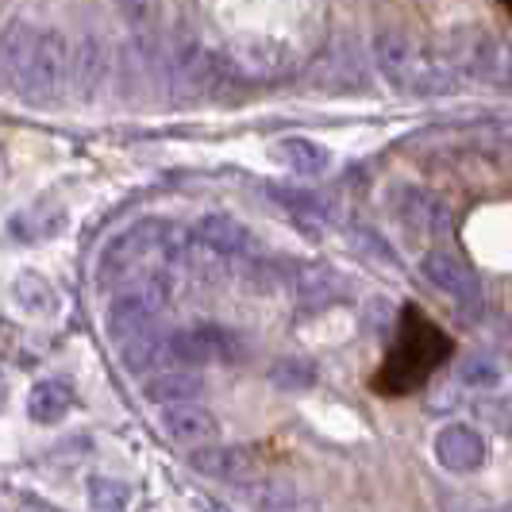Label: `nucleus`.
Instances as JSON below:
<instances>
[{
  "label": "nucleus",
  "mask_w": 512,
  "mask_h": 512,
  "mask_svg": "<svg viewBox=\"0 0 512 512\" xmlns=\"http://www.w3.org/2000/svg\"><path fill=\"white\" fill-rule=\"evenodd\" d=\"M278 158H282L293 174H301V178H320L332 166V154L324 151L316 139H308V135H289V139H282L278 143Z\"/></svg>",
  "instance_id": "aec40b11"
},
{
  "label": "nucleus",
  "mask_w": 512,
  "mask_h": 512,
  "mask_svg": "<svg viewBox=\"0 0 512 512\" xmlns=\"http://www.w3.org/2000/svg\"><path fill=\"white\" fill-rule=\"evenodd\" d=\"M486 436L470 424H447L436 436V459L451 474H470L486 462Z\"/></svg>",
  "instance_id": "ddd939ff"
},
{
  "label": "nucleus",
  "mask_w": 512,
  "mask_h": 512,
  "mask_svg": "<svg viewBox=\"0 0 512 512\" xmlns=\"http://www.w3.org/2000/svg\"><path fill=\"white\" fill-rule=\"evenodd\" d=\"M201 512H228V509H224V505H216V501H208V505Z\"/></svg>",
  "instance_id": "c756f323"
},
{
  "label": "nucleus",
  "mask_w": 512,
  "mask_h": 512,
  "mask_svg": "<svg viewBox=\"0 0 512 512\" xmlns=\"http://www.w3.org/2000/svg\"><path fill=\"white\" fill-rule=\"evenodd\" d=\"M162 432L181 447H208L220 439V424L208 409H197L193 401H185V405L162 409Z\"/></svg>",
  "instance_id": "4468645a"
},
{
  "label": "nucleus",
  "mask_w": 512,
  "mask_h": 512,
  "mask_svg": "<svg viewBox=\"0 0 512 512\" xmlns=\"http://www.w3.org/2000/svg\"><path fill=\"white\" fill-rule=\"evenodd\" d=\"M12 293H16V305L24 308V312H35V316H47L58 308V293H54L51 282H43L39 274H20L16 285H12Z\"/></svg>",
  "instance_id": "5701e85b"
},
{
  "label": "nucleus",
  "mask_w": 512,
  "mask_h": 512,
  "mask_svg": "<svg viewBox=\"0 0 512 512\" xmlns=\"http://www.w3.org/2000/svg\"><path fill=\"white\" fill-rule=\"evenodd\" d=\"M224 58L243 81H278L293 70V54L274 39H239L224 51Z\"/></svg>",
  "instance_id": "0eeeda50"
},
{
  "label": "nucleus",
  "mask_w": 512,
  "mask_h": 512,
  "mask_svg": "<svg viewBox=\"0 0 512 512\" xmlns=\"http://www.w3.org/2000/svg\"><path fill=\"white\" fill-rule=\"evenodd\" d=\"M66 89H70V43L62 31L39 27L16 97H24L27 104H54L66 97Z\"/></svg>",
  "instance_id": "f03ea898"
},
{
  "label": "nucleus",
  "mask_w": 512,
  "mask_h": 512,
  "mask_svg": "<svg viewBox=\"0 0 512 512\" xmlns=\"http://www.w3.org/2000/svg\"><path fill=\"white\" fill-rule=\"evenodd\" d=\"M243 351L239 335L224 324H193L170 332V359L174 366H201V362H235Z\"/></svg>",
  "instance_id": "39448f33"
},
{
  "label": "nucleus",
  "mask_w": 512,
  "mask_h": 512,
  "mask_svg": "<svg viewBox=\"0 0 512 512\" xmlns=\"http://www.w3.org/2000/svg\"><path fill=\"white\" fill-rule=\"evenodd\" d=\"M166 228H170V224H162V220H135L131 228L116 231V235L104 243L101 258H97V282H101L104 289H112V285L135 278V274L147 266V258L162 251Z\"/></svg>",
  "instance_id": "7ed1b4c3"
},
{
  "label": "nucleus",
  "mask_w": 512,
  "mask_h": 512,
  "mask_svg": "<svg viewBox=\"0 0 512 512\" xmlns=\"http://www.w3.org/2000/svg\"><path fill=\"white\" fill-rule=\"evenodd\" d=\"M116 8L131 27L139 58L147 66H162V0H116Z\"/></svg>",
  "instance_id": "9b49d317"
},
{
  "label": "nucleus",
  "mask_w": 512,
  "mask_h": 512,
  "mask_svg": "<svg viewBox=\"0 0 512 512\" xmlns=\"http://www.w3.org/2000/svg\"><path fill=\"white\" fill-rule=\"evenodd\" d=\"M420 270H424V278L443 289L451 301H459V305H474L478 297H482V285H478V274L462 262L459 255H451V251H428L424 262H420Z\"/></svg>",
  "instance_id": "9d476101"
},
{
  "label": "nucleus",
  "mask_w": 512,
  "mask_h": 512,
  "mask_svg": "<svg viewBox=\"0 0 512 512\" xmlns=\"http://www.w3.org/2000/svg\"><path fill=\"white\" fill-rule=\"evenodd\" d=\"M193 239L220 258L247 255V247H251V231L243 228L235 216H228V212H208V216H201L197 228H193Z\"/></svg>",
  "instance_id": "dca6fc26"
},
{
  "label": "nucleus",
  "mask_w": 512,
  "mask_h": 512,
  "mask_svg": "<svg viewBox=\"0 0 512 512\" xmlns=\"http://www.w3.org/2000/svg\"><path fill=\"white\" fill-rule=\"evenodd\" d=\"M397 220L405 224V231H412L416 239H443L451 231V212L439 201L436 193L424 189H401L397 193Z\"/></svg>",
  "instance_id": "1a4fd4ad"
},
{
  "label": "nucleus",
  "mask_w": 512,
  "mask_h": 512,
  "mask_svg": "<svg viewBox=\"0 0 512 512\" xmlns=\"http://www.w3.org/2000/svg\"><path fill=\"white\" fill-rule=\"evenodd\" d=\"M85 497H89V509L93 512H124L131 505L128 482H120V478H104V474L89 478Z\"/></svg>",
  "instance_id": "b1692460"
},
{
  "label": "nucleus",
  "mask_w": 512,
  "mask_h": 512,
  "mask_svg": "<svg viewBox=\"0 0 512 512\" xmlns=\"http://www.w3.org/2000/svg\"><path fill=\"white\" fill-rule=\"evenodd\" d=\"M8 405V382H4V374H0V409Z\"/></svg>",
  "instance_id": "c85d7f7f"
},
{
  "label": "nucleus",
  "mask_w": 512,
  "mask_h": 512,
  "mask_svg": "<svg viewBox=\"0 0 512 512\" xmlns=\"http://www.w3.org/2000/svg\"><path fill=\"white\" fill-rule=\"evenodd\" d=\"M70 409H74V389L66 382H54V378L35 382L31 397H27V416L35 424H58Z\"/></svg>",
  "instance_id": "412c9836"
},
{
  "label": "nucleus",
  "mask_w": 512,
  "mask_h": 512,
  "mask_svg": "<svg viewBox=\"0 0 512 512\" xmlns=\"http://www.w3.org/2000/svg\"><path fill=\"white\" fill-rule=\"evenodd\" d=\"M285 282L293 289V301L305 308V312L332 305L335 289H339V278H335L328 266H320V262H293L289 274H285Z\"/></svg>",
  "instance_id": "f3484780"
},
{
  "label": "nucleus",
  "mask_w": 512,
  "mask_h": 512,
  "mask_svg": "<svg viewBox=\"0 0 512 512\" xmlns=\"http://www.w3.org/2000/svg\"><path fill=\"white\" fill-rule=\"evenodd\" d=\"M308 77L324 93H355V89H366V66H362V54L351 39L328 43L324 54L312 62V74Z\"/></svg>",
  "instance_id": "423d86ee"
},
{
  "label": "nucleus",
  "mask_w": 512,
  "mask_h": 512,
  "mask_svg": "<svg viewBox=\"0 0 512 512\" xmlns=\"http://www.w3.org/2000/svg\"><path fill=\"white\" fill-rule=\"evenodd\" d=\"M266 378H270V385L285 389V393H301V389H308V385L316 382V366L308 359H278L270 366Z\"/></svg>",
  "instance_id": "393cba45"
},
{
  "label": "nucleus",
  "mask_w": 512,
  "mask_h": 512,
  "mask_svg": "<svg viewBox=\"0 0 512 512\" xmlns=\"http://www.w3.org/2000/svg\"><path fill=\"white\" fill-rule=\"evenodd\" d=\"M170 301V282L166 278H139L128 289H120L108 308H104V335L112 343H128L131 335H139L143 328H151L154 320L162 316V308Z\"/></svg>",
  "instance_id": "20e7f679"
},
{
  "label": "nucleus",
  "mask_w": 512,
  "mask_h": 512,
  "mask_svg": "<svg viewBox=\"0 0 512 512\" xmlns=\"http://www.w3.org/2000/svg\"><path fill=\"white\" fill-rule=\"evenodd\" d=\"M251 505L255 512H297V493L285 482H262L251 489Z\"/></svg>",
  "instance_id": "bb28decb"
},
{
  "label": "nucleus",
  "mask_w": 512,
  "mask_h": 512,
  "mask_svg": "<svg viewBox=\"0 0 512 512\" xmlns=\"http://www.w3.org/2000/svg\"><path fill=\"white\" fill-rule=\"evenodd\" d=\"M124 366L131 374H158V370H170L174 359H170V335L154 332V328H143L139 335H131L124 343Z\"/></svg>",
  "instance_id": "6ab92c4d"
},
{
  "label": "nucleus",
  "mask_w": 512,
  "mask_h": 512,
  "mask_svg": "<svg viewBox=\"0 0 512 512\" xmlns=\"http://www.w3.org/2000/svg\"><path fill=\"white\" fill-rule=\"evenodd\" d=\"M193 466L216 478V482H228V486H251L258 478V459L243 447H220V443H208L193 451Z\"/></svg>",
  "instance_id": "f8f14e48"
},
{
  "label": "nucleus",
  "mask_w": 512,
  "mask_h": 512,
  "mask_svg": "<svg viewBox=\"0 0 512 512\" xmlns=\"http://www.w3.org/2000/svg\"><path fill=\"white\" fill-rule=\"evenodd\" d=\"M355 247H359L362 255L370 258V262H378L382 270H397L401 266V258H397V251L385 243L382 235H374V231H359V239H355Z\"/></svg>",
  "instance_id": "cd10ccee"
},
{
  "label": "nucleus",
  "mask_w": 512,
  "mask_h": 512,
  "mask_svg": "<svg viewBox=\"0 0 512 512\" xmlns=\"http://www.w3.org/2000/svg\"><path fill=\"white\" fill-rule=\"evenodd\" d=\"M455 378L466 389H493V385L501 382V366L489 359V355H466L459 362V370H455Z\"/></svg>",
  "instance_id": "a878e982"
},
{
  "label": "nucleus",
  "mask_w": 512,
  "mask_h": 512,
  "mask_svg": "<svg viewBox=\"0 0 512 512\" xmlns=\"http://www.w3.org/2000/svg\"><path fill=\"white\" fill-rule=\"evenodd\" d=\"M374 62H378V70L393 89L412 93V97H436V93H447L459 81L455 70L439 54L424 51L401 27H382L374 35Z\"/></svg>",
  "instance_id": "f257e3e1"
},
{
  "label": "nucleus",
  "mask_w": 512,
  "mask_h": 512,
  "mask_svg": "<svg viewBox=\"0 0 512 512\" xmlns=\"http://www.w3.org/2000/svg\"><path fill=\"white\" fill-rule=\"evenodd\" d=\"M62 228H66V208L58 201H39V205L27 208L24 216L12 220L16 239H24V243H43V239L58 235Z\"/></svg>",
  "instance_id": "4be33fe9"
},
{
  "label": "nucleus",
  "mask_w": 512,
  "mask_h": 512,
  "mask_svg": "<svg viewBox=\"0 0 512 512\" xmlns=\"http://www.w3.org/2000/svg\"><path fill=\"white\" fill-rule=\"evenodd\" d=\"M35 35L39 27L31 20H8L4 31H0V89L4 93H16L20 89V77H24V66L31 58V47H35Z\"/></svg>",
  "instance_id": "2eb2a0df"
},
{
  "label": "nucleus",
  "mask_w": 512,
  "mask_h": 512,
  "mask_svg": "<svg viewBox=\"0 0 512 512\" xmlns=\"http://www.w3.org/2000/svg\"><path fill=\"white\" fill-rule=\"evenodd\" d=\"M112 77V51L104 47L101 35H85L70 51V89L81 101H97L101 89Z\"/></svg>",
  "instance_id": "6e6552de"
},
{
  "label": "nucleus",
  "mask_w": 512,
  "mask_h": 512,
  "mask_svg": "<svg viewBox=\"0 0 512 512\" xmlns=\"http://www.w3.org/2000/svg\"><path fill=\"white\" fill-rule=\"evenodd\" d=\"M201 389L205 382L193 374V370H185V366H170V370H158V374H147L143 378V397L151 401V405H185V401H197L201 397Z\"/></svg>",
  "instance_id": "a211bd4d"
}]
</instances>
